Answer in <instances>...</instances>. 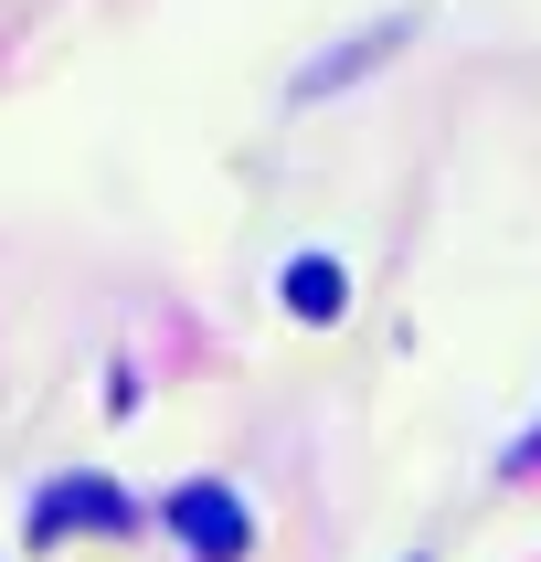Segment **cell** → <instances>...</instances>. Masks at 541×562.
Instances as JSON below:
<instances>
[{
	"instance_id": "obj_1",
	"label": "cell",
	"mask_w": 541,
	"mask_h": 562,
	"mask_svg": "<svg viewBox=\"0 0 541 562\" xmlns=\"http://www.w3.org/2000/svg\"><path fill=\"white\" fill-rule=\"evenodd\" d=\"M170 531H181L191 562H245L255 552V520L234 488H213V477H191V488H170Z\"/></svg>"
},
{
	"instance_id": "obj_2",
	"label": "cell",
	"mask_w": 541,
	"mask_h": 562,
	"mask_svg": "<svg viewBox=\"0 0 541 562\" xmlns=\"http://www.w3.org/2000/svg\"><path fill=\"white\" fill-rule=\"evenodd\" d=\"M64 531H127V488H106V477L43 488V499H32V541H64Z\"/></svg>"
},
{
	"instance_id": "obj_3",
	"label": "cell",
	"mask_w": 541,
	"mask_h": 562,
	"mask_svg": "<svg viewBox=\"0 0 541 562\" xmlns=\"http://www.w3.org/2000/svg\"><path fill=\"white\" fill-rule=\"evenodd\" d=\"M404 32H414V22H372V32H350L329 64H308V75H297V95H329V86H350L361 64H393V54H404Z\"/></svg>"
},
{
	"instance_id": "obj_4",
	"label": "cell",
	"mask_w": 541,
	"mask_h": 562,
	"mask_svg": "<svg viewBox=\"0 0 541 562\" xmlns=\"http://www.w3.org/2000/svg\"><path fill=\"white\" fill-rule=\"evenodd\" d=\"M286 308L308 318V329H329V318L350 308V277L329 266V255H297V266H286Z\"/></svg>"
},
{
	"instance_id": "obj_5",
	"label": "cell",
	"mask_w": 541,
	"mask_h": 562,
	"mask_svg": "<svg viewBox=\"0 0 541 562\" xmlns=\"http://www.w3.org/2000/svg\"><path fill=\"white\" fill-rule=\"evenodd\" d=\"M509 468H520V477H541V425H531L520 446H509Z\"/></svg>"
}]
</instances>
